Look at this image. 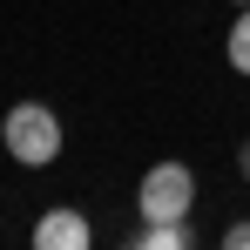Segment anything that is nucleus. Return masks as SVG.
<instances>
[{"label":"nucleus","mask_w":250,"mask_h":250,"mask_svg":"<svg viewBox=\"0 0 250 250\" xmlns=\"http://www.w3.org/2000/svg\"><path fill=\"white\" fill-rule=\"evenodd\" d=\"M223 54H230V68H237V75H250V7L237 14V27H230V41H223Z\"/></svg>","instance_id":"39448f33"},{"label":"nucleus","mask_w":250,"mask_h":250,"mask_svg":"<svg viewBox=\"0 0 250 250\" xmlns=\"http://www.w3.org/2000/svg\"><path fill=\"white\" fill-rule=\"evenodd\" d=\"M0 135H7V156H14L21 169H47L54 156H61V115H54L47 102H21V108H7Z\"/></svg>","instance_id":"f257e3e1"},{"label":"nucleus","mask_w":250,"mask_h":250,"mask_svg":"<svg viewBox=\"0 0 250 250\" xmlns=\"http://www.w3.org/2000/svg\"><path fill=\"white\" fill-rule=\"evenodd\" d=\"M223 250H250V216H237V223L223 230Z\"/></svg>","instance_id":"423d86ee"},{"label":"nucleus","mask_w":250,"mask_h":250,"mask_svg":"<svg viewBox=\"0 0 250 250\" xmlns=\"http://www.w3.org/2000/svg\"><path fill=\"white\" fill-rule=\"evenodd\" d=\"M135 244L142 250H189V216H183V223H142Z\"/></svg>","instance_id":"20e7f679"},{"label":"nucleus","mask_w":250,"mask_h":250,"mask_svg":"<svg viewBox=\"0 0 250 250\" xmlns=\"http://www.w3.org/2000/svg\"><path fill=\"white\" fill-rule=\"evenodd\" d=\"M88 237H95V230H88L82 209H47L41 223H34V244L41 250H88Z\"/></svg>","instance_id":"7ed1b4c3"},{"label":"nucleus","mask_w":250,"mask_h":250,"mask_svg":"<svg viewBox=\"0 0 250 250\" xmlns=\"http://www.w3.org/2000/svg\"><path fill=\"white\" fill-rule=\"evenodd\" d=\"M237 169H244V183H250V142H244V149H237Z\"/></svg>","instance_id":"0eeeda50"},{"label":"nucleus","mask_w":250,"mask_h":250,"mask_svg":"<svg viewBox=\"0 0 250 250\" xmlns=\"http://www.w3.org/2000/svg\"><path fill=\"white\" fill-rule=\"evenodd\" d=\"M237 7H250V0H237Z\"/></svg>","instance_id":"6e6552de"},{"label":"nucleus","mask_w":250,"mask_h":250,"mask_svg":"<svg viewBox=\"0 0 250 250\" xmlns=\"http://www.w3.org/2000/svg\"><path fill=\"white\" fill-rule=\"evenodd\" d=\"M196 203V176L183 163H156L142 176V189H135V209H142V223H183Z\"/></svg>","instance_id":"f03ea898"}]
</instances>
